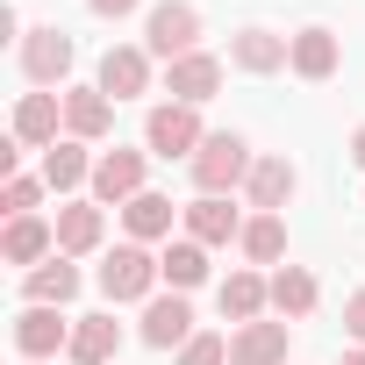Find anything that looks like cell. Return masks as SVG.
I'll return each mask as SVG.
<instances>
[{
  "mask_svg": "<svg viewBox=\"0 0 365 365\" xmlns=\"http://www.w3.org/2000/svg\"><path fill=\"white\" fill-rule=\"evenodd\" d=\"M158 272L172 279V294H187V287H201L208 279V244H165V258H158Z\"/></svg>",
  "mask_w": 365,
  "mask_h": 365,
  "instance_id": "20",
  "label": "cell"
},
{
  "mask_svg": "<svg viewBox=\"0 0 365 365\" xmlns=\"http://www.w3.org/2000/svg\"><path fill=\"white\" fill-rule=\"evenodd\" d=\"M230 65H237V72H279V65H294V43L272 36V29H244V36L230 43Z\"/></svg>",
  "mask_w": 365,
  "mask_h": 365,
  "instance_id": "13",
  "label": "cell"
},
{
  "mask_svg": "<svg viewBox=\"0 0 365 365\" xmlns=\"http://www.w3.org/2000/svg\"><path fill=\"white\" fill-rule=\"evenodd\" d=\"M344 365H365V351H351V358H344Z\"/></svg>",
  "mask_w": 365,
  "mask_h": 365,
  "instance_id": "33",
  "label": "cell"
},
{
  "mask_svg": "<svg viewBox=\"0 0 365 365\" xmlns=\"http://www.w3.org/2000/svg\"><path fill=\"white\" fill-rule=\"evenodd\" d=\"M79 179H93V158H86L79 143H51V150H43V187H51V194H72Z\"/></svg>",
  "mask_w": 365,
  "mask_h": 365,
  "instance_id": "21",
  "label": "cell"
},
{
  "mask_svg": "<svg viewBox=\"0 0 365 365\" xmlns=\"http://www.w3.org/2000/svg\"><path fill=\"white\" fill-rule=\"evenodd\" d=\"M272 308H279L287 322H301V315L315 308V272H301V265H279V272H272Z\"/></svg>",
  "mask_w": 365,
  "mask_h": 365,
  "instance_id": "25",
  "label": "cell"
},
{
  "mask_svg": "<svg viewBox=\"0 0 365 365\" xmlns=\"http://www.w3.org/2000/svg\"><path fill=\"white\" fill-rule=\"evenodd\" d=\"M15 344H22V358H51V351H72V329L58 322V308H22L15 315Z\"/></svg>",
  "mask_w": 365,
  "mask_h": 365,
  "instance_id": "10",
  "label": "cell"
},
{
  "mask_svg": "<svg viewBox=\"0 0 365 365\" xmlns=\"http://www.w3.org/2000/svg\"><path fill=\"white\" fill-rule=\"evenodd\" d=\"M36 201H43V179H29V172H15L8 187H0V208L8 215H36Z\"/></svg>",
  "mask_w": 365,
  "mask_h": 365,
  "instance_id": "29",
  "label": "cell"
},
{
  "mask_svg": "<svg viewBox=\"0 0 365 365\" xmlns=\"http://www.w3.org/2000/svg\"><path fill=\"white\" fill-rule=\"evenodd\" d=\"M101 230H108V222H101V208H86V201H79V208H58V251H65V258L93 251V244H101Z\"/></svg>",
  "mask_w": 365,
  "mask_h": 365,
  "instance_id": "22",
  "label": "cell"
},
{
  "mask_svg": "<svg viewBox=\"0 0 365 365\" xmlns=\"http://www.w3.org/2000/svg\"><path fill=\"white\" fill-rule=\"evenodd\" d=\"M351 158H358V165H365V129H358V136H351Z\"/></svg>",
  "mask_w": 365,
  "mask_h": 365,
  "instance_id": "32",
  "label": "cell"
},
{
  "mask_svg": "<svg viewBox=\"0 0 365 365\" xmlns=\"http://www.w3.org/2000/svg\"><path fill=\"white\" fill-rule=\"evenodd\" d=\"M136 194H150L143 187V150H101L93 158V201H108V208L122 201L129 208Z\"/></svg>",
  "mask_w": 365,
  "mask_h": 365,
  "instance_id": "5",
  "label": "cell"
},
{
  "mask_svg": "<svg viewBox=\"0 0 365 365\" xmlns=\"http://www.w3.org/2000/svg\"><path fill=\"white\" fill-rule=\"evenodd\" d=\"M122 215H129V237H136V244H150V237H172V201H165V194H136Z\"/></svg>",
  "mask_w": 365,
  "mask_h": 365,
  "instance_id": "27",
  "label": "cell"
},
{
  "mask_svg": "<svg viewBox=\"0 0 365 365\" xmlns=\"http://www.w3.org/2000/svg\"><path fill=\"white\" fill-rule=\"evenodd\" d=\"M36 308H65L72 294H79V265H65V258H51V265H36L29 272V287H22Z\"/></svg>",
  "mask_w": 365,
  "mask_h": 365,
  "instance_id": "19",
  "label": "cell"
},
{
  "mask_svg": "<svg viewBox=\"0 0 365 365\" xmlns=\"http://www.w3.org/2000/svg\"><path fill=\"white\" fill-rule=\"evenodd\" d=\"M93 15H108V22H122V15H136V0H86Z\"/></svg>",
  "mask_w": 365,
  "mask_h": 365,
  "instance_id": "31",
  "label": "cell"
},
{
  "mask_svg": "<svg viewBox=\"0 0 365 365\" xmlns=\"http://www.w3.org/2000/svg\"><path fill=\"white\" fill-rule=\"evenodd\" d=\"M143 36H150V58L179 65V58H194V43H201V15L187 8V0H165V8H150Z\"/></svg>",
  "mask_w": 365,
  "mask_h": 365,
  "instance_id": "4",
  "label": "cell"
},
{
  "mask_svg": "<svg viewBox=\"0 0 365 365\" xmlns=\"http://www.w3.org/2000/svg\"><path fill=\"white\" fill-rule=\"evenodd\" d=\"M165 79H172V101H187V108H201V101H215V86H222V58L194 51V58H179V65H165Z\"/></svg>",
  "mask_w": 365,
  "mask_h": 365,
  "instance_id": "11",
  "label": "cell"
},
{
  "mask_svg": "<svg viewBox=\"0 0 365 365\" xmlns=\"http://www.w3.org/2000/svg\"><path fill=\"white\" fill-rule=\"evenodd\" d=\"M287 336L294 322H244L230 329V365H287Z\"/></svg>",
  "mask_w": 365,
  "mask_h": 365,
  "instance_id": "7",
  "label": "cell"
},
{
  "mask_svg": "<svg viewBox=\"0 0 365 365\" xmlns=\"http://www.w3.org/2000/svg\"><path fill=\"white\" fill-rule=\"evenodd\" d=\"M237 244H244L251 265H279V258H287V222H279V215H251Z\"/></svg>",
  "mask_w": 365,
  "mask_h": 365,
  "instance_id": "23",
  "label": "cell"
},
{
  "mask_svg": "<svg viewBox=\"0 0 365 365\" xmlns=\"http://www.w3.org/2000/svg\"><path fill=\"white\" fill-rule=\"evenodd\" d=\"M58 122H65L58 93H22V108H15V143H36V150H51V143H58Z\"/></svg>",
  "mask_w": 365,
  "mask_h": 365,
  "instance_id": "15",
  "label": "cell"
},
{
  "mask_svg": "<svg viewBox=\"0 0 365 365\" xmlns=\"http://www.w3.org/2000/svg\"><path fill=\"white\" fill-rule=\"evenodd\" d=\"M179 365H230V336H215V329H194L187 344H179Z\"/></svg>",
  "mask_w": 365,
  "mask_h": 365,
  "instance_id": "28",
  "label": "cell"
},
{
  "mask_svg": "<svg viewBox=\"0 0 365 365\" xmlns=\"http://www.w3.org/2000/svg\"><path fill=\"white\" fill-rule=\"evenodd\" d=\"M344 329H351V336H365V287L344 301Z\"/></svg>",
  "mask_w": 365,
  "mask_h": 365,
  "instance_id": "30",
  "label": "cell"
},
{
  "mask_svg": "<svg viewBox=\"0 0 365 365\" xmlns=\"http://www.w3.org/2000/svg\"><path fill=\"white\" fill-rule=\"evenodd\" d=\"M187 237H194V244H230V237H244V222H237V208H230L222 194H201V201L187 208Z\"/></svg>",
  "mask_w": 365,
  "mask_h": 365,
  "instance_id": "17",
  "label": "cell"
},
{
  "mask_svg": "<svg viewBox=\"0 0 365 365\" xmlns=\"http://www.w3.org/2000/svg\"><path fill=\"white\" fill-rule=\"evenodd\" d=\"M294 72L301 79H329L336 72V36L329 29H301L294 36Z\"/></svg>",
  "mask_w": 365,
  "mask_h": 365,
  "instance_id": "26",
  "label": "cell"
},
{
  "mask_svg": "<svg viewBox=\"0 0 365 365\" xmlns=\"http://www.w3.org/2000/svg\"><path fill=\"white\" fill-rule=\"evenodd\" d=\"M143 143H150V158H187V165H194V150H201L208 136H201V115H194L187 101H172V108H150Z\"/></svg>",
  "mask_w": 365,
  "mask_h": 365,
  "instance_id": "3",
  "label": "cell"
},
{
  "mask_svg": "<svg viewBox=\"0 0 365 365\" xmlns=\"http://www.w3.org/2000/svg\"><path fill=\"white\" fill-rule=\"evenodd\" d=\"M265 301H272V287H265L258 272H230V279H222V315H230V322H258Z\"/></svg>",
  "mask_w": 365,
  "mask_h": 365,
  "instance_id": "24",
  "label": "cell"
},
{
  "mask_svg": "<svg viewBox=\"0 0 365 365\" xmlns=\"http://www.w3.org/2000/svg\"><path fill=\"white\" fill-rule=\"evenodd\" d=\"M136 336H143L150 351H172V344H187V336H194V308L179 301V294H165V301H150V308H143Z\"/></svg>",
  "mask_w": 365,
  "mask_h": 365,
  "instance_id": "9",
  "label": "cell"
},
{
  "mask_svg": "<svg viewBox=\"0 0 365 365\" xmlns=\"http://www.w3.org/2000/svg\"><path fill=\"white\" fill-rule=\"evenodd\" d=\"M158 279H165V272H158V258H150L143 244H115L108 265H101V294H108V301H150Z\"/></svg>",
  "mask_w": 365,
  "mask_h": 365,
  "instance_id": "2",
  "label": "cell"
},
{
  "mask_svg": "<svg viewBox=\"0 0 365 365\" xmlns=\"http://www.w3.org/2000/svg\"><path fill=\"white\" fill-rule=\"evenodd\" d=\"M115 344H122V322H115V315H79V329H72V365H108Z\"/></svg>",
  "mask_w": 365,
  "mask_h": 365,
  "instance_id": "18",
  "label": "cell"
},
{
  "mask_svg": "<svg viewBox=\"0 0 365 365\" xmlns=\"http://www.w3.org/2000/svg\"><path fill=\"white\" fill-rule=\"evenodd\" d=\"M108 122H115V101H108L101 86H72V93H65V129H72V143L108 136Z\"/></svg>",
  "mask_w": 365,
  "mask_h": 365,
  "instance_id": "12",
  "label": "cell"
},
{
  "mask_svg": "<svg viewBox=\"0 0 365 365\" xmlns=\"http://www.w3.org/2000/svg\"><path fill=\"white\" fill-rule=\"evenodd\" d=\"M22 72H29L36 86H58V79L72 72V36H65V29H29V36H22Z\"/></svg>",
  "mask_w": 365,
  "mask_h": 365,
  "instance_id": "6",
  "label": "cell"
},
{
  "mask_svg": "<svg viewBox=\"0 0 365 365\" xmlns=\"http://www.w3.org/2000/svg\"><path fill=\"white\" fill-rule=\"evenodd\" d=\"M244 187H251V208H258V215H279V208L294 201V165H287V158H258Z\"/></svg>",
  "mask_w": 365,
  "mask_h": 365,
  "instance_id": "16",
  "label": "cell"
},
{
  "mask_svg": "<svg viewBox=\"0 0 365 365\" xmlns=\"http://www.w3.org/2000/svg\"><path fill=\"white\" fill-rule=\"evenodd\" d=\"M251 165H258L251 143H244L237 129H215V136L194 150V187H201V194H230L237 179H251Z\"/></svg>",
  "mask_w": 365,
  "mask_h": 365,
  "instance_id": "1",
  "label": "cell"
},
{
  "mask_svg": "<svg viewBox=\"0 0 365 365\" xmlns=\"http://www.w3.org/2000/svg\"><path fill=\"white\" fill-rule=\"evenodd\" d=\"M51 251H58V222H43V215H15L8 237H0V258H8V265H29V272H36Z\"/></svg>",
  "mask_w": 365,
  "mask_h": 365,
  "instance_id": "8",
  "label": "cell"
},
{
  "mask_svg": "<svg viewBox=\"0 0 365 365\" xmlns=\"http://www.w3.org/2000/svg\"><path fill=\"white\" fill-rule=\"evenodd\" d=\"M150 86V58L143 51H129V43H115L108 58H101V93H115V101H136Z\"/></svg>",
  "mask_w": 365,
  "mask_h": 365,
  "instance_id": "14",
  "label": "cell"
}]
</instances>
